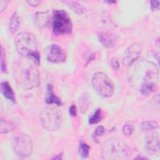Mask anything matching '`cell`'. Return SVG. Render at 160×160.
Returning <instances> with one entry per match:
<instances>
[{
	"label": "cell",
	"mask_w": 160,
	"mask_h": 160,
	"mask_svg": "<svg viewBox=\"0 0 160 160\" xmlns=\"http://www.w3.org/2000/svg\"><path fill=\"white\" fill-rule=\"evenodd\" d=\"M37 65L31 59L26 58L17 61L13 66V75L19 86L31 89L39 85L40 78Z\"/></svg>",
	"instance_id": "cell-1"
},
{
	"label": "cell",
	"mask_w": 160,
	"mask_h": 160,
	"mask_svg": "<svg viewBox=\"0 0 160 160\" xmlns=\"http://www.w3.org/2000/svg\"><path fill=\"white\" fill-rule=\"evenodd\" d=\"M14 44L19 54L31 59L37 65L40 64L41 55L38 51V41L33 34L28 32L19 33L14 39Z\"/></svg>",
	"instance_id": "cell-2"
},
{
	"label": "cell",
	"mask_w": 160,
	"mask_h": 160,
	"mask_svg": "<svg viewBox=\"0 0 160 160\" xmlns=\"http://www.w3.org/2000/svg\"><path fill=\"white\" fill-rule=\"evenodd\" d=\"M101 154L104 159H125L128 156V148L122 139L109 138L103 143Z\"/></svg>",
	"instance_id": "cell-3"
},
{
	"label": "cell",
	"mask_w": 160,
	"mask_h": 160,
	"mask_svg": "<svg viewBox=\"0 0 160 160\" xmlns=\"http://www.w3.org/2000/svg\"><path fill=\"white\" fill-rule=\"evenodd\" d=\"M52 28L56 34L71 33L72 23L68 13L63 9H54L52 15Z\"/></svg>",
	"instance_id": "cell-4"
},
{
	"label": "cell",
	"mask_w": 160,
	"mask_h": 160,
	"mask_svg": "<svg viewBox=\"0 0 160 160\" xmlns=\"http://www.w3.org/2000/svg\"><path fill=\"white\" fill-rule=\"evenodd\" d=\"M91 83L96 92L102 98H109L114 93V84L111 79L104 72H97L94 74Z\"/></svg>",
	"instance_id": "cell-5"
},
{
	"label": "cell",
	"mask_w": 160,
	"mask_h": 160,
	"mask_svg": "<svg viewBox=\"0 0 160 160\" xmlns=\"http://www.w3.org/2000/svg\"><path fill=\"white\" fill-rule=\"evenodd\" d=\"M40 121L42 126L49 131L58 129L62 122L61 112L52 108H46L40 114Z\"/></svg>",
	"instance_id": "cell-6"
},
{
	"label": "cell",
	"mask_w": 160,
	"mask_h": 160,
	"mask_svg": "<svg viewBox=\"0 0 160 160\" xmlns=\"http://www.w3.org/2000/svg\"><path fill=\"white\" fill-rule=\"evenodd\" d=\"M12 148L16 156L21 158H26L32 152V141L30 136L24 133H18L12 139Z\"/></svg>",
	"instance_id": "cell-7"
},
{
	"label": "cell",
	"mask_w": 160,
	"mask_h": 160,
	"mask_svg": "<svg viewBox=\"0 0 160 160\" xmlns=\"http://www.w3.org/2000/svg\"><path fill=\"white\" fill-rule=\"evenodd\" d=\"M48 61L52 63H61L66 61V53L64 49L56 44L49 45L45 51Z\"/></svg>",
	"instance_id": "cell-8"
},
{
	"label": "cell",
	"mask_w": 160,
	"mask_h": 160,
	"mask_svg": "<svg viewBox=\"0 0 160 160\" xmlns=\"http://www.w3.org/2000/svg\"><path fill=\"white\" fill-rule=\"evenodd\" d=\"M142 50L141 44L139 42H134L130 45L125 51L122 58L124 66H129L139 58Z\"/></svg>",
	"instance_id": "cell-9"
},
{
	"label": "cell",
	"mask_w": 160,
	"mask_h": 160,
	"mask_svg": "<svg viewBox=\"0 0 160 160\" xmlns=\"http://www.w3.org/2000/svg\"><path fill=\"white\" fill-rule=\"evenodd\" d=\"M145 148L149 154L154 155L159 151V136L156 132L148 133L145 138Z\"/></svg>",
	"instance_id": "cell-10"
},
{
	"label": "cell",
	"mask_w": 160,
	"mask_h": 160,
	"mask_svg": "<svg viewBox=\"0 0 160 160\" xmlns=\"http://www.w3.org/2000/svg\"><path fill=\"white\" fill-rule=\"evenodd\" d=\"M99 41L106 48H112L118 42V38L113 33L109 31H101L98 35Z\"/></svg>",
	"instance_id": "cell-11"
},
{
	"label": "cell",
	"mask_w": 160,
	"mask_h": 160,
	"mask_svg": "<svg viewBox=\"0 0 160 160\" xmlns=\"http://www.w3.org/2000/svg\"><path fill=\"white\" fill-rule=\"evenodd\" d=\"M47 91L44 101L48 104H56V106H62V101L59 98H58L53 91V86L52 84H48Z\"/></svg>",
	"instance_id": "cell-12"
},
{
	"label": "cell",
	"mask_w": 160,
	"mask_h": 160,
	"mask_svg": "<svg viewBox=\"0 0 160 160\" xmlns=\"http://www.w3.org/2000/svg\"><path fill=\"white\" fill-rule=\"evenodd\" d=\"M0 91L4 97L12 102H15L16 98L14 93L8 81H2L0 85Z\"/></svg>",
	"instance_id": "cell-13"
},
{
	"label": "cell",
	"mask_w": 160,
	"mask_h": 160,
	"mask_svg": "<svg viewBox=\"0 0 160 160\" xmlns=\"http://www.w3.org/2000/svg\"><path fill=\"white\" fill-rule=\"evenodd\" d=\"M36 24L40 28L46 27L49 22V14L46 12H38L35 15Z\"/></svg>",
	"instance_id": "cell-14"
},
{
	"label": "cell",
	"mask_w": 160,
	"mask_h": 160,
	"mask_svg": "<svg viewBox=\"0 0 160 160\" xmlns=\"http://www.w3.org/2000/svg\"><path fill=\"white\" fill-rule=\"evenodd\" d=\"M62 2L67 4V6L74 12L78 14H82L86 12L87 9L86 8L83 6L82 4L78 3L76 1H62Z\"/></svg>",
	"instance_id": "cell-15"
},
{
	"label": "cell",
	"mask_w": 160,
	"mask_h": 160,
	"mask_svg": "<svg viewBox=\"0 0 160 160\" xmlns=\"http://www.w3.org/2000/svg\"><path fill=\"white\" fill-rule=\"evenodd\" d=\"M15 128V124L11 121L1 119L0 120V132L6 134L11 132Z\"/></svg>",
	"instance_id": "cell-16"
},
{
	"label": "cell",
	"mask_w": 160,
	"mask_h": 160,
	"mask_svg": "<svg viewBox=\"0 0 160 160\" xmlns=\"http://www.w3.org/2000/svg\"><path fill=\"white\" fill-rule=\"evenodd\" d=\"M20 21L19 17L16 12H14L12 15L9 24V30L11 33H15L17 32L19 28Z\"/></svg>",
	"instance_id": "cell-17"
},
{
	"label": "cell",
	"mask_w": 160,
	"mask_h": 160,
	"mask_svg": "<svg viewBox=\"0 0 160 160\" xmlns=\"http://www.w3.org/2000/svg\"><path fill=\"white\" fill-rule=\"evenodd\" d=\"M79 107L80 111L82 113H84L87 111L89 104V98L86 92L82 93L79 99Z\"/></svg>",
	"instance_id": "cell-18"
},
{
	"label": "cell",
	"mask_w": 160,
	"mask_h": 160,
	"mask_svg": "<svg viewBox=\"0 0 160 160\" xmlns=\"http://www.w3.org/2000/svg\"><path fill=\"white\" fill-rule=\"evenodd\" d=\"M139 90L142 94L148 95L154 91V83L152 82L143 83L140 86Z\"/></svg>",
	"instance_id": "cell-19"
},
{
	"label": "cell",
	"mask_w": 160,
	"mask_h": 160,
	"mask_svg": "<svg viewBox=\"0 0 160 160\" xmlns=\"http://www.w3.org/2000/svg\"><path fill=\"white\" fill-rule=\"evenodd\" d=\"M102 111L100 108H98L94 113L89 117V123L90 124H97L100 122L102 119Z\"/></svg>",
	"instance_id": "cell-20"
},
{
	"label": "cell",
	"mask_w": 160,
	"mask_h": 160,
	"mask_svg": "<svg viewBox=\"0 0 160 160\" xmlns=\"http://www.w3.org/2000/svg\"><path fill=\"white\" fill-rule=\"evenodd\" d=\"M158 128V124L155 121H143L141 124V128L143 131H151Z\"/></svg>",
	"instance_id": "cell-21"
},
{
	"label": "cell",
	"mask_w": 160,
	"mask_h": 160,
	"mask_svg": "<svg viewBox=\"0 0 160 160\" xmlns=\"http://www.w3.org/2000/svg\"><path fill=\"white\" fill-rule=\"evenodd\" d=\"M89 150H90V147L88 146V144L84 142H81L79 145V152L82 157V158H86L89 156Z\"/></svg>",
	"instance_id": "cell-22"
},
{
	"label": "cell",
	"mask_w": 160,
	"mask_h": 160,
	"mask_svg": "<svg viewBox=\"0 0 160 160\" xmlns=\"http://www.w3.org/2000/svg\"><path fill=\"white\" fill-rule=\"evenodd\" d=\"M0 64H1V71L2 72H6L7 70L6 59V52L3 47L1 48V56H0Z\"/></svg>",
	"instance_id": "cell-23"
},
{
	"label": "cell",
	"mask_w": 160,
	"mask_h": 160,
	"mask_svg": "<svg viewBox=\"0 0 160 160\" xmlns=\"http://www.w3.org/2000/svg\"><path fill=\"white\" fill-rule=\"evenodd\" d=\"M104 128L103 126H98L95 131H94V132L92 133V139L93 141L96 142V143H98V137L99 136H101L104 132Z\"/></svg>",
	"instance_id": "cell-24"
},
{
	"label": "cell",
	"mask_w": 160,
	"mask_h": 160,
	"mask_svg": "<svg viewBox=\"0 0 160 160\" xmlns=\"http://www.w3.org/2000/svg\"><path fill=\"white\" fill-rule=\"evenodd\" d=\"M122 131L124 135L128 137L132 134V133L134 131V128L132 126H131L130 124H125L123 126Z\"/></svg>",
	"instance_id": "cell-25"
},
{
	"label": "cell",
	"mask_w": 160,
	"mask_h": 160,
	"mask_svg": "<svg viewBox=\"0 0 160 160\" xmlns=\"http://www.w3.org/2000/svg\"><path fill=\"white\" fill-rule=\"evenodd\" d=\"M111 67L114 70L118 71L119 69L120 66H119V63L118 62V60L117 59V58H116L115 57H113L111 58Z\"/></svg>",
	"instance_id": "cell-26"
},
{
	"label": "cell",
	"mask_w": 160,
	"mask_h": 160,
	"mask_svg": "<svg viewBox=\"0 0 160 160\" xmlns=\"http://www.w3.org/2000/svg\"><path fill=\"white\" fill-rule=\"evenodd\" d=\"M151 9L152 11H158L160 8L159 1H151Z\"/></svg>",
	"instance_id": "cell-27"
},
{
	"label": "cell",
	"mask_w": 160,
	"mask_h": 160,
	"mask_svg": "<svg viewBox=\"0 0 160 160\" xmlns=\"http://www.w3.org/2000/svg\"><path fill=\"white\" fill-rule=\"evenodd\" d=\"M10 2L9 1H4V0H1L0 1V12H2L8 6V4Z\"/></svg>",
	"instance_id": "cell-28"
},
{
	"label": "cell",
	"mask_w": 160,
	"mask_h": 160,
	"mask_svg": "<svg viewBox=\"0 0 160 160\" xmlns=\"http://www.w3.org/2000/svg\"><path fill=\"white\" fill-rule=\"evenodd\" d=\"M69 114L74 117L77 115V108L75 105H71L69 108Z\"/></svg>",
	"instance_id": "cell-29"
},
{
	"label": "cell",
	"mask_w": 160,
	"mask_h": 160,
	"mask_svg": "<svg viewBox=\"0 0 160 160\" xmlns=\"http://www.w3.org/2000/svg\"><path fill=\"white\" fill-rule=\"evenodd\" d=\"M28 4L31 6H38L39 4H40V1H32V0H30V1H27Z\"/></svg>",
	"instance_id": "cell-30"
},
{
	"label": "cell",
	"mask_w": 160,
	"mask_h": 160,
	"mask_svg": "<svg viewBox=\"0 0 160 160\" xmlns=\"http://www.w3.org/2000/svg\"><path fill=\"white\" fill-rule=\"evenodd\" d=\"M62 156L63 154L62 152H60L56 155H55L54 157H52L51 159H55V160H60V159H62Z\"/></svg>",
	"instance_id": "cell-31"
},
{
	"label": "cell",
	"mask_w": 160,
	"mask_h": 160,
	"mask_svg": "<svg viewBox=\"0 0 160 160\" xmlns=\"http://www.w3.org/2000/svg\"><path fill=\"white\" fill-rule=\"evenodd\" d=\"M148 158L146 157H144V156H140V155H138L137 157L134 158V159H147Z\"/></svg>",
	"instance_id": "cell-32"
},
{
	"label": "cell",
	"mask_w": 160,
	"mask_h": 160,
	"mask_svg": "<svg viewBox=\"0 0 160 160\" xmlns=\"http://www.w3.org/2000/svg\"><path fill=\"white\" fill-rule=\"evenodd\" d=\"M104 2H106V3L112 4H115V3H116V1H104Z\"/></svg>",
	"instance_id": "cell-33"
}]
</instances>
